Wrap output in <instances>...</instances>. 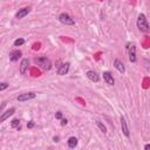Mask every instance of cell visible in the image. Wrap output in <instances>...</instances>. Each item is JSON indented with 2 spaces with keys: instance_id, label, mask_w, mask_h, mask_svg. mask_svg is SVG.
<instances>
[{
  "instance_id": "9c48e42d",
  "label": "cell",
  "mask_w": 150,
  "mask_h": 150,
  "mask_svg": "<svg viewBox=\"0 0 150 150\" xmlns=\"http://www.w3.org/2000/svg\"><path fill=\"white\" fill-rule=\"evenodd\" d=\"M29 12H30V8H29V7L21 8V9H19V11L16 12V14H15V19H18V20L23 19L26 15H28V13H29Z\"/></svg>"
},
{
  "instance_id": "2e32d148",
  "label": "cell",
  "mask_w": 150,
  "mask_h": 150,
  "mask_svg": "<svg viewBox=\"0 0 150 150\" xmlns=\"http://www.w3.org/2000/svg\"><path fill=\"white\" fill-rule=\"evenodd\" d=\"M11 127L12 128H14V129H21V127H20V120L19 118H13L12 121H11Z\"/></svg>"
},
{
  "instance_id": "7c38bea8",
  "label": "cell",
  "mask_w": 150,
  "mask_h": 150,
  "mask_svg": "<svg viewBox=\"0 0 150 150\" xmlns=\"http://www.w3.org/2000/svg\"><path fill=\"white\" fill-rule=\"evenodd\" d=\"M114 67H115L121 74H124V73H125V67H124V64H123V62H122L121 60L115 59V61H114Z\"/></svg>"
},
{
  "instance_id": "4fadbf2b",
  "label": "cell",
  "mask_w": 150,
  "mask_h": 150,
  "mask_svg": "<svg viewBox=\"0 0 150 150\" xmlns=\"http://www.w3.org/2000/svg\"><path fill=\"white\" fill-rule=\"evenodd\" d=\"M86 75H87V77H88L90 81H93V82H98V81H100L98 74H97L96 71H94V70H88V71L86 73Z\"/></svg>"
},
{
  "instance_id": "d6986e66",
  "label": "cell",
  "mask_w": 150,
  "mask_h": 150,
  "mask_svg": "<svg viewBox=\"0 0 150 150\" xmlns=\"http://www.w3.org/2000/svg\"><path fill=\"white\" fill-rule=\"evenodd\" d=\"M7 88H8V83H7V82H1V83H0V91L5 90V89H7Z\"/></svg>"
},
{
  "instance_id": "ac0fdd59",
  "label": "cell",
  "mask_w": 150,
  "mask_h": 150,
  "mask_svg": "<svg viewBox=\"0 0 150 150\" xmlns=\"http://www.w3.org/2000/svg\"><path fill=\"white\" fill-rule=\"evenodd\" d=\"M23 43H25V39H22V38H19V39L14 40V42H13V45H14L15 47H20V46H22Z\"/></svg>"
},
{
  "instance_id": "ffe728a7",
  "label": "cell",
  "mask_w": 150,
  "mask_h": 150,
  "mask_svg": "<svg viewBox=\"0 0 150 150\" xmlns=\"http://www.w3.org/2000/svg\"><path fill=\"white\" fill-rule=\"evenodd\" d=\"M55 118L56 120H61L62 118V112L61 111H56L55 112Z\"/></svg>"
},
{
  "instance_id": "44dd1931",
  "label": "cell",
  "mask_w": 150,
  "mask_h": 150,
  "mask_svg": "<svg viewBox=\"0 0 150 150\" xmlns=\"http://www.w3.org/2000/svg\"><path fill=\"white\" fill-rule=\"evenodd\" d=\"M34 125H35L34 121H29V122L27 123V128H28V129H32V128H34Z\"/></svg>"
},
{
  "instance_id": "d4e9b609",
  "label": "cell",
  "mask_w": 150,
  "mask_h": 150,
  "mask_svg": "<svg viewBox=\"0 0 150 150\" xmlns=\"http://www.w3.org/2000/svg\"><path fill=\"white\" fill-rule=\"evenodd\" d=\"M148 149H150V144H145L144 145V150H148Z\"/></svg>"
},
{
  "instance_id": "30bf717a",
  "label": "cell",
  "mask_w": 150,
  "mask_h": 150,
  "mask_svg": "<svg viewBox=\"0 0 150 150\" xmlns=\"http://www.w3.org/2000/svg\"><path fill=\"white\" fill-rule=\"evenodd\" d=\"M28 66H29V60L28 59H22L21 62H20V68H19L21 75H25L26 74V71L28 69Z\"/></svg>"
},
{
  "instance_id": "ba28073f",
  "label": "cell",
  "mask_w": 150,
  "mask_h": 150,
  "mask_svg": "<svg viewBox=\"0 0 150 150\" xmlns=\"http://www.w3.org/2000/svg\"><path fill=\"white\" fill-rule=\"evenodd\" d=\"M121 128H122V132L125 137H129L130 136V132H129V128H128V124H127V121L124 118V116H121Z\"/></svg>"
},
{
  "instance_id": "8992f818",
  "label": "cell",
  "mask_w": 150,
  "mask_h": 150,
  "mask_svg": "<svg viewBox=\"0 0 150 150\" xmlns=\"http://www.w3.org/2000/svg\"><path fill=\"white\" fill-rule=\"evenodd\" d=\"M103 80L109 86H114L115 84V79H114V76H112V74L110 71H103Z\"/></svg>"
},
{
  "instance_id": "3957f363",
  "label": "cell",
  "mask_w": 150,
  "mask_h": 150,
  "mask_svg": "<svg viewBox=\"0 0 150 150\" xmlns=\"http://www.w3.org/2000/svg\"><path fill=\"white\" fill-rule=\"evenodd\" d=\"M57 19H59V21L61 23H63L66 26H73V25H75V20L69 14H67V13H61L57 16Z\"/></svg>"
},
{
  "instance_id": "e0dca14e",
  "label": "cell",
  "mask_w": 150,
  "mask_h": 150,
  "mask_svg": "<svg viewBox=\"0 0 150 150\" xmlns=\"http://www.w3.org/2000/svg\"><path fill=\"white\" fill-rule=\"evenodd\" d=\"M95 124L97 125V128H98L103 134H105V132H107V128H105V125H104L102 122H100V121H95Z\"/></svg>"
},
{
  "instance_id": "cb8c5ba5",
  "label": "cell",
  "mask_w": 150,
  "mask_h": 150,
  "mask_svg": "<svg viewBox=\"0 0 150 150\" xmlns=\"http://www.w3.org/2000/svg\"><path fill=\"white\" fill-rule=\"evenodd\" d=\"M5 105H6V102H2V104H1V107H0V112L2 111V109L5 108Z\"/></svg>"
},
{
  "instance_id": "5bb4252c",
  "label": "cell",
  "mask_w": 150,
  "mask_h": 150,
  "mask_svg": "<svg viewBox=\"0 0 150 150\" xmlns=\"http://www.w3.org/2000/svg\"><path fill=\"white\" fill-rule=\"evenodd\" d=\"M14 112H15V108H9L8 110H6L4 114L0 115V123L4 122V121H6V120H7L9 116H12Z\"/></svg>"
},
{
  "instance_id": "7a4b0ae2",
  "label": "cell",
  "mask_w": 150,
  "mask_h": 150,
  "mask_svg": "<svg viewBox=\"0 0 150 150\" xmlns=\"http://www.w3.org/2000/svg\"><path fill=\"white\" fill-rule=\"evenodd\" d=\"M34 63L40 66L42 69L45 70H50L52 68V61L47 57V56H40V57H35L34 59Z\"/></svg>"
},
{
  "instance_id": "6da1fadb",
  "label": "cell",
  "mask_w": 150,
  "mask_h": 150,
  "mask_svg": "<svg viewBox=\"0 0 150 150\" xmlns=\"http://www.w3.org/2000/svg\"><path fill=\"white\" fill-rule=\"evenodd\" d=\"M137 28L141 30V32H144V33H148L150 30V27H149V23H148V20L145 18L144 14H139L138 18H137Z\"/></svg>"
},
{
  "instance_id": "52a82bcc",
  "label": "cell",
  "mask_w": 150,
  "mask_h": 150,
  "mask_svg": "<svg viewBox=\"0 0 150 150\" xmlns=\"http://www.w3.org/2000/svg\"><path fill=\"white\" fill-rule=\"evenodd\" d=\"M21 56H22V52H21L20 49H14V50H12V52L9 53V60H11L12 62L18 61Z\"/></svg>"
},
{
  "instance_id": "603a6c76",
  "label": "cell",
  "mask_w": 150,
  "mask_h": 150,
  "mask_svg": "<svg viewBox=\"0 0 150 150\" xmlns=\"http://www.w3.org/2000/svg\"><path fill=\"white\" fill-rule=\"evenodd\" d=\"M59 139H60V137H59V136H54V137H53V142H55V143H57V142H59Z\"/></svg>"
},
{
  "instance_id": "277c9868",
  "label": "cell",
  "mask_w": 150,
  "mask_h": 150,
  "mask_svg": "<svg viewBox=\"0 0 150 150\" xmlns=\"http://www.w3.org/2000/svg\"><path fill=\"white\" fill-rule=\"evenodd\" d=\"M36 97V93L34 91H29V93H23V94H20L18 95L16 100L19 102H26V101H29V100H33Z\"/></svg>"
},
{
  "instance_id": "5b68a950",
  "label": "cell",
  "mask_w": 150,
  "mask_h": 150,
  "mask_svg": "<svg viewBox=\"0 0 150 150\" xmlns=\"http://www.w3.org/2000/svg\"><path fill=\"white\" fill-rule=\"evenodd\" d=\"M128 52H129V61L131 63H135L137 61V57H136V46L135 45H128Z\"/></svg>"
},
{
  "instance_id": "7402d4cb",
  "label": "cell",
  "mask_w": 150,
  "mask_h": 150,
  "mask_svg": "<svg viewBox=\"0 0 150 150\" xmlns=\"http://www.w3.org/2000/svg\"><path fill=\"white\" fill-rule=\"evenodd\" d=\"M60 121H61V125H62V127L67 125V123H68V120H67V118H61Z\"/></svg>"
},
{
  "instance_id": "8fae6325",
  "label": "cell",
  "mask_w": 150,
  "mask_h": 150,
  "mask_svg": "<svg viewBox=\"0 0 150 150\" xmlns=\"http://www.w3.org/2000/svg\"><path fill=\"white\" fill-rule=\"evenodd\" d=\"M69 67H70V63L69 62H66V63H62L59 68H57V74L59 75H66L69 70Z\"/></svg>"
},
{
  "instance_id": "9a60e30c",
  "label": "cell",
  "mask_w": 150,
  "mask_h": 150,
  "mask_svg": "<svg viewBox=\"0 0 150 150\" xmlns=\"http://www.w3.org/2000/svg\"><path fill=\"white\" fill-rule=\"evenodd\" d=\"M77 143H79V139H77L75 136L69 137V138H68V141H67V144H68V146H69L70 149H74V148L77 145Z\"/></svg>"
}]
</instances>
